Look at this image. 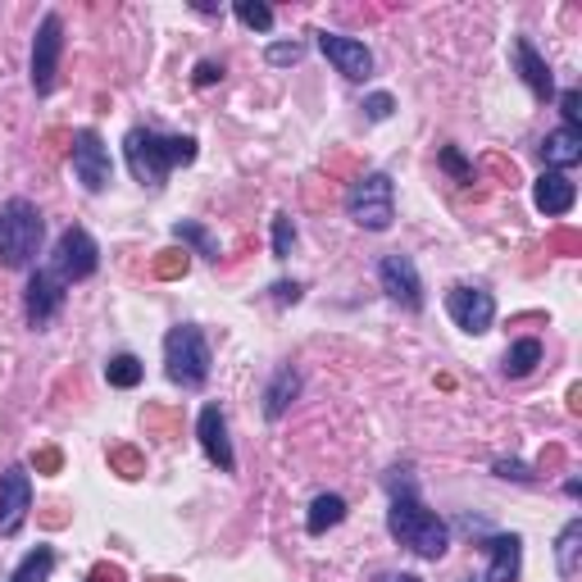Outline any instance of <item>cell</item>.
I'll list each match as a JSON object with an SVG mask.
<instances>
[{"label":"cell","instance_id":"cell-1","mask_svg":"<svg viewBox=\"0 0 582 582\" xmlns=\"http://www.w3.org/2000/svg\"><path fill=\"white\" fill-rule=\"evenodd\" d=\"M387 533H392L400 546H410L414 555H423V560H442V555L450 550V528L419 500V492H414L410 478H392Z\"/></svg>","mask_w":582,"mask_h":582},{"label":"cell","instance_id":"cell-2","mask_svg":"<svg viewBox=\"0 0 582 582\" xmlns=\"http://www.w3.org/2000/svg\"><path fill=\"white\" fill-rule=\"evenodd\" d=\"M123 156H128V169L141 187H164L169 169L191 164L196 160V141L191 137H160L150 128H133L123 137Z\"/></svg>","mask_w":582,"mask_h":582},{"label":"cell","instance_id":"cell-3","mask_svg":"<svg viewBox=\"0 0 582 582\" xmlns=\"http://www.w3.org/2000/svg\"><path fill=\"white\" fill-rule=\"evenodd\" d=\"M41 233H46V223L33 200H23V196L5 200V206H0V264L28 269L41 250Z\"/></svg>","mask_w":582,"mask_h":582},{"label":"cell","instance_id":"cell-4","mask_svg":"<svg viewBox=\"0 0 582 582\" xmlns=\"http://www.w3.org/2000/svg\"><path fill=\"white\" fill-rule=\"evenodd\" d=\"M346 214L369 233H387L396 219V187L387 173H360L346 191Z\"/></svg>","mask_w":582,"mask_h":582},{"label":"cell","instance_id":"cell-5","mask_svg":"<svg viewBox=\"0 0 582 582\" xmlns=\"http://www.w3.org/2000/svg\"><path fill=\"white\" fill-rule=\"evenodd\" d=\"M164 364H169V377L178 387H200L210 377V342L200 327L183 323L173 327V333L164 337Z\"/></svg>","mask_w":582,"mask_h":582},{"label":"cell","instance_id":"cell-6","mask_svg":"<svg viewBox=\"0 0 582 582\" xmlns=\"http://www.w3.org/2000/svg\"><path fill=\"white\" fill-rule=\"evenodd\" d=\"M100 264V250L91 242V233H83V227H69V233H60L55 242V256H50V273L60 277V283H83V277H91Z\"/></svg>","mask_w":582,"mask_h":582},{"label":"cell","instance_id":"cell-7","mask_svg":"<svg viewBox=\"0 0 582 582\" xmlns=\"http://www.w3.org/2000/svg\"><path fill=\"white\" fill-rule=\"evenodd\" d=\"M60 55H64V23H60V14H46L41 28H37V41H33V87H37V96L55 91Z\"/></svg>","mask_w":582,"mask_h":582},{"label":"cell","instance_id":"cell-8","mask_svg":"<svg viewBox=\"0 0 582 582\" xmlns=\"http://www.w3.org/2000/svg\"><path fill=\"white\" fill-rule=\"evenodd\" d=\"M73 173L87 191H106L114 183V164H110V146L100 141V133L83 128L73 133Z\"/></svg>","mask_w":582,"mask_h":582},{"label":"cell","instance_id":"cell-9","mask_svg":"<svg viewBox=\"0 0 582 582\" xmlns=\"http://www.w3.org/2000/svg\"><path fill=\"white\" fill-rule=\"evenodd\" d=\"M33 510V478L23 465H10L0 473V537H14Z\"/></svg>","mask_w":582,"mask_h":582},{"label":"cell","instance_id":"cell-10","mask_svg":"<svg viewBox=\"0 0 582 582\" xmlns=\"http://www.w3.org/2000/svg\"><path fill=\"white\" fill-rule=\"evenodd\" d=\"M446 314L455 319V327H465V333H487L492 319H496V300L492 292L483 287H450L446 292Z\"/></svg>","mask_w":582,"mask_h":582},{"label":"cell","instance_id":"cell-11","mask_svg":"<svg viewBox=\"0 0 582 582\" xmlns=\"http://www.w3.org/2000/svg\"><path fill=\"white\" fill-rule=\"evenodd\" d=\"M377 277H383V292L396 300V306L405 310H423V283H419V269L410 256H387L383 264H377Z\"/></svg>","mask_w":582,"mask_h":582},{"label":"cell","instance_id":"cell-12","mask_svg":"<svg viewBox=\"0 0 582 582\" xmlns=\"http://www.w3.org/2000/svg\"><path fill=\"white\" fill-rule=\"evenodd\" d=\"M319 50L337 64V73H346V78H356V83L373 73V55H369V46H364V41H356V37L319 33Z\"/></svg>","mask_w":582,"mask_h":582},{"label":"cell","instance_id":"cell-13","mask_svg":"<svg viewBox=\"0 0 582 582\" xmlns=\"http://www.w3.org/2000/svg\"><path fill=\"white\" fill-rule=\"evenodd\" d=\"M196 437H200V446H206L210 465H219V473H233L237 469V455H233V442H227V423H223L219 405H206V410H200Z\"/></svg>","mask_w":582,"mask_h":582},{"label":"cell","instance_id":"cell-14","mask_svg":"<svg viewBox=\"0 0 582 582\" xmlns=\"http://www.w3.org/2000/svg\"><path fill=\"white\" fill-rule=\"evenodd\" d=\"M60 306H64V283L50 269H37L33 283H28V323L46 327L50 319L60 314Z\"/></svg>","mask_w":582,"mask_h":582},{"label":"cell","instance_id":"cell-15","mask_svg":"<svg viewBox=\"0 0 582 582\" xmlns=\"http://www.w3.org/2000/svg\"><path fill=\"white\" fill-rule=\"evenodd\" d=\"M533 206L546 214V219H560L578 206V187L569 183V173H542L537 187H533Z\"/></svg>","mask_w":582,"mask_h":582},{"label":"cell","instance_id":"cell-16","mask_svg":"<svg viewBox=\"0 0 582 582\" xmlns=\"http://www.w3.org/2000/svg\"><path fill=\"white\" fill-rule=\"evenodd\" d=\"M515 60H519V73H523L528 91H533L537 100H550V96H555V78H550L546 60L537 55V46L528 41V37H519V41H515Z\"/></svg>","mask_w":582,"mask_h":582},{"label":"cell","instance_id":"cell-17","mask_svg":"<svg viewBox=\"0 0 582 582\" xmlns=\"http://www.w3.org/2000/svg\"><path fill=\"white\" fill-rule=\"evenodd\" d=\"M542 160L550 164V173L573 169V164L582 160V133H578V128H555V133H546V141H542Z\"/></svg>","mask_w":582,"mask_h":582},{"label":"cell","instance_id":"cell-18","mask_svg":"<svg viewBox=\"0 0 582 582\" xmlns=\"http://www.w3.org/2000/svg\"><path fill=\"white\" fill-rule=\"evenodd\" d=\"M487 555H492V569H487V582H519V565H523V542L510 533V537H492L487 542Z\"/></svg>","mask_w":582,"mask_h":582},{"label":"cell","instance_id":"cell-19","mask_svg":"<svg viewBox=\"0 0 582 582\" xmlns=\"http://www.w3.org/2000/svg\"><path fill=\"white\" fill-rule=\"evenodd\" d=\"M296 392H300V373H296V369H277L273 383H269V392H264V414H269V419H283L287 405L296 400Z\"/></svg>","mask_w":582,"mask_h":582},{"label":"cell","instance_id":"cell-20","mask_svg":"<svg viewBox=\"0 0 582 582\" xmlns=\"http://www.w3.org/2000/svg\"><path fill=\"white\" fill-rule=\"evenodd\" d=\"M346 519V500L337 496V492H323V496H314V505H310V519H306V528L314 537H323L327 528H337Z\"/></svg>","mask_w":582,"mask_h":582},{"label":"cell","instance_id":"cell-21","mask_svg":"<svg viewBox=\"0 0 582 582\" xmlns=\"http://www.w3.org/2000/svg\"><path fill=\"white\" fill-rule=\"evenodd\" d=\"M542 364V342L537 337H523V342H515L510 350H505V373L510 377H528Z\"/></svg>","mask_w":582,"mask_h":582},{"label":"cell","instance_id":"cell-22","mask_svg":"<svg viewBox=\"0 0 582 582\" xmlns=\"http://www.w3.org/2000/svg\"><path fill=\"white\" fill-rule=\"evenodd\" d=\"M578 550H582V519H573L560 533V542H555V569H560V578L578 573Z\"/></svg>","mask_w":582,"mask_h":582},{"label":"cell","instance_id":"cell-23","mask_svg":"<svg viewBox=\"0 0 582 582\" xmlns=\"http://www.w3.org/2000/svg\"><path fill=\"white\" fill-rule=\"evenodd\" d=\"M50 569H55V550H50V546H37V550L23 555V565L14 569L10 582H46Z\"/></svg>","mask_w":582,"mask_h":582},{"label":"cell","instance_id":"cell-24","mask_svg":"<svg viewBox=\"0 0 582 582\" xmlns=\"http://www.w3.org/2000/svg\"><path fill=\"white\" fill-rule=\"evenodd\" d=\"M173 237L178 242H187V246H196V256H206V260H219V242L206 233L200 223H191V219H183V223H173Z\"/></svg>","mask_w":582,"mask_h":582},{"label":"cell","instance_id":"cell-25","mask_svg":"<svg viewBox=\"0 0 582 582\" xmlns=\"http://www.w3.org/2000/svg\"><path fill=\"white\" fill-rule=\"evenodd\" d=\"M141 360L137 356H114L110 364H106V383L110 387H123V392H128V387H137L141 383Z\"/></svg>","mask_w":582,"mask_h":582},{"label":"cell","instance_id":"cell-26","mask_svg":"<svg viewBox=\"0 0 582 582\" xmlns=\"http://www.w3.org/2000/svg\"><path fill=\"white\" fill-rule=\"evenodd\" d=\"M233 14L246 23L250 33H269V28H273V10H269V5H260V0H237Z\"/></svg>","mask_w":582,"mask_h":582},{"label":"cell","instance_id":"cell-27","mask_svg":"<svg viewBox=\"0 0 582 582\" xmlns=\"http://www.w3.org/2000/svg\"><path fill=\"white\" fill-rule=\"evenodd\" d=\"M110 465H114L119 478H128V483L146 473V460H141V455H137L133 446H114V450H110Z\"/></svg>","mask_w":582,"mask_h":582},{"label":"cell","instance_id":"cell-28","mask_svg":"<svg viewBox=\"0 0 582 582\" xmlns=\"http://www.w3.org/2000/svg\"><path fill=\"white\" fill-rule=\"evenodd\" d=\"M156 277H183L187 273V250H160L156 264H150Z\"/></svg>","mask_w":582,"mask_h":582},{"label":"cell","instance_id":"cell-29","mask_svg":"<svg viewBox=\"0 0 582 582\" xmlns=\"http://www.w3.org/2000/svg\"><path fill=\"white\" fill-rule=\"evenodd\" d=\"M292 242H296L292 219H287V214H277V219H273V256H277V260H287V256H292Z\"/></svg>","mask_w":582,"mask_h":582},{"label":"cell","instance_id":"cell-30","mask_svg":"<svg viewBox=\"0 0 582 582\" xmlns=\"http://www.w3.org/2000/svg\"><path fill=\"white\" fill-rule=\"evenodd\" d=\"M442 169H450L460 183H473V164H465V156H460L455 146H446V150H442Z\"/></svg>","mask_w":582,"mask_h":582},{"label":"cell","instance_id":"cell-31","mask_svg":"<svg viewBox=\"0 0 582 582\" xmlns=\"http://www.w3.org/2000/svg\"><path fill=\"white\" fill-rule=\"evenodd\" d=\"M300 60V41H277V46H269V64H296Z\"/></svg>","mask_w":582,"mask_h":582},{"label":"cell","instance_id":"cell-32","mask_svg":"<svg viewBox=\"0 0 582 582\" xmlns=\"http://www.w3.org/2000/svg\"><path fill=\"white\" fill-rule=\"evenodd\" d=\"M392 110H396V100H392L387 91H377V96L364 100V114H369V119H387Z\"/></svg>","mask_w":582,"mask_h":582},{"label":"cell","instance_id":"cell-33","mask_svg":"<svg viewBox=\"0 0 582 582\" xmlns=\"http://www.w3.org/2000/svg\"><path fill=\"white\" fill-rule=\"evenodd\" d=\"M223 78V64H214V60H200L196 64V87H214Z\"/></svg>","mask_w":582,"mask_h":582},{"label":"cell","instance_id":"cell-34","mask_svg":"<svg viewBox=\"0 0 582 582\" xmlns=\"http://www.w3.org/2000/svg\"><path fill=\"white\" fill-rule=\"evenodd\" d=\"M560 110H565V119H569L565 128H578V119H582V96H578V91H565V96H560Z\"/></svg>","mask_w":582,"mask_h":582},{"label":"cell","instance_id":"cell-35","mask_svg":"<svg viewBox=\"0 0 582 582\" xmlns=\"http://www.w3.org/2000/svg\"><path fill=\"white\" fill-rule=\"evenodd\" d=\"M496 473H500V478H515V483H533V473H528L519 460H500Z\"/></svg>","mask_w":582,"mask_h":582},{"label":"cell","instance_id":"cell-36","mask_svg":"<svg viewBox=\"0 0 582 582\" xmlns=\"http://www.w3.org/2000/svg\"><path fill=\"white\" fill-rule=\"evenodd\" d=\"M64 455L60 450H37V473H60Z\"/></svg>","mask_w":582,"mask_h":582},{"label":"cell","instance_id":"cell-37","mask_svg":"<svg viewBox=\"0 0 582 582\" xmlns=\"http://www.w3.org/2000/svg\"><path fill=\"white\" fill-rule=\"evenodd\" d=\"M87 582H123V569H119V565H96V569L87 573Z\"/></svg>","mask_w":582,"mask_h":582},{"label":"cell","instance_id":"cell-38","mask_svg":"<svg viewBox=\"0 0 582 582\" xmlns=\"http://www.w3.org/2000/svg\"><path fill=\"white\" fill-rule=\"evenodd\" d=\"M273 292H277V300H283V306H296V300H300V287H296V283H277Z\"/></svg>","mask_w":582,"mask_h":582},{"label":"cell","instance_id":"cell-39","mask_svg":"<svg viewBox=\"0 0 582 582\" xmlns=\"http://www.w3.org/2000/svg\"><path fill=\"white\" fill-rule=\"evenodd\" d=\"M377 582H419L414 573H392V578H377Z\"/></svg>","mask_w":582,"mask_h":582},{"label":"cell","instance_id":"cell-40","mask_svg":"<svg viewBox=\"0 0 582 582\" xmlns=\"http://www.w3.org/2000/svg\"><path fill=\"white\" fill-rule=\"evenodd\" d=\"M156 582H178V578H156Z\"/></svg>","mask_w":582,"mask_h":582},{"label":"cell","instance_id":"cell-41","mask_svg":"<svg viewBox=\"0 0 582 582\" xmlns=\"http://www.w3.org/2000/svg\"><path fill=\"white\" fill-rule=\"evenodd\" d=\"M465 582H473V578H465Z\"/></svg>","mask_w":582,"mask_h":582}]
</instances>
